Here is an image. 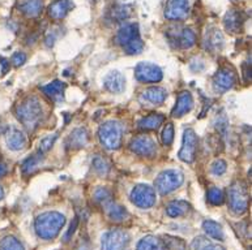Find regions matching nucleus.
<instances>
[{
    "label": "nucleus",
    "mask_w": 252,
    "mask_h": 250,
    "mask_svg": "<svg viewBox=\"0 0 252 250\" xmlns=\"http://www.w3.org/2000/svg\"><path fill=\"white\" fill-rule=\"evenodd\" d=\"M103 209H105L107 217L114 222L125 221L128 215L127 210H126L123 206L118 205V203L113 202V199L107 202V203H105V205H103Z\"/></svg>",
    "instance_id": "393cba45"
},
{
    "label": "nucleus",
    "mask_w": 252,
    "mask_h": 250,
    "mask_svg": "<svg viewBox=\"0 0 252 250\" xmlns=\"http://www.w3.org/2000/svg\"><path fill=\"white\" fill-rule=\"evenodd\" d=\"M65 224V218L61 213L57 211H47L37 217L34 227L35 232L41 239L53 240L55 239L62 228Z\"/></svg>",
    "instance_id": "f03ea898"
},
{
    "label": "nucleus",
    "mask_w": 252,
    "mask_h": 250,
    "mask_svg": "<svg viewBox=\"0 0 252 250\" xmlns=\"http://www.w3.org/2000/svg\"><path fill=\"white\" fill-rule=\"evenodd\" d=\"M191 206H189V202L186 201H173L170 202L167 205V215L171 218H178V217H183L186 214L189 213Z\"/></svg>",
    "instance_id": "bb28decb"
},
{
    "label": "nucleus",
    "mask_w": 252,
    "mask_h": 250,
    "mask_svg": "<svg viewBox=\"0 0 252 250\" xmlns=\"http://www.w3.org/2000/svg\"><path fill=\"white\" fill-rule=\"evenodd\" d=\"M223 24H225V28L227 31H230V33H238L242 28L243 19H242L241 13L237 9H230L226 13L225 19H223Z\"/></svg>",
    "instance_id": "b1692460"
},
{
    "label": "nucleus",
    "mask_w": 252,
    "mask_h": 250,
    "mask_svg": "<svg viewBox=\"0 0 252 250\" xmlns=\"http://www.w3.org/2000/svg\"><path fill=\"white\" fill-rule=\"evenodd\" d=\"M94 199L98 203H101L103 206L105 203L111 201V192L109 189H106V188H98L97 191L94 192Z\"/></svg>",
    "instance_id": "f704fd0d"
},
{
    "label": "nucleus",
    "mask_w": 252,
    "mask_h": 250,
    "mask_svg": "<svg viewBox=\"0 0 252 250\" xmlns=\"http://www.w3.org/2000/svg\"><path fill=\"white\" fill-rule=\"evenodd\" d=\"M77 224H79V219L77 218H75L73 219V222L71 223V225H69V229L67 231V233H65V236H64V241L67 243V241H69V239L72 237V235L75 233L76 228H77Z\"/></svg>",
    "instance_id": "ea45409f"
},
{
    "label": "nucleus",
    "mask_w": 252,
    "mask_h": 250,
    "mask_svg": "<svg viewBox=\"0 0 252 250\" xmlns=\"http://www.w3.org/2000/svg\"><path fill=\"white\" fill-rule=\"evenodd\" d=\"M58 139V135H49L39 142V153H47Z\"/></svg>",
    "instance_id": "e433bc0d"
},
{
    "label": "nucleus",
    "mask_w": 252,
    "mask_h": 250,
    "mask_svg": "<svg viewBox=\"0 0 252 250\" xmlns=\"http://www.w3.org/2000/svg\"><path fill=\"white\" fill-rule=\"evenodd\" d=\"M136 250H166V247L161 240L155 236H148V237L140 240Z\"/></svg>",
    "instance_id": "cd10ccee"
},
{
    "label": "nucleus",
    "mask_w": 252,
    "mask_h": 250,
    "mask_svg": "<svg viewBox=\"0 0 252 250\" xmlns=\"http://www.w3.org/2000/svg\"><path fill=\"white\" fill-rule=\"evenodd\" d=\"M212 247L213 243L203 236H199L192 241V250H211Z\"/></svg>",
    "instance_id": "72a5a7b5"
},
{
    "label": "nucleus",
    "mask_w": 252,
    "mask_h": 250,
    "mask_svg": "<svg viewBox=\"0 0 252 250\" xmlns=\"http://www.w3.org/2000/svg\"><path fill=\"white\" fill-rule=\"evenodd\" d=\"M42 162H43L42 153L34 154L31 158H28L27 161H24L23 166H21L24 175H32V173H34L39 168V166L42 165Z\"/></svg>",
    "instance_id": "c85d7f7f"
},
{
    "label": "nucleus",
    "mask_w": 252,
    "mask_h": 250,
    "mask_svg": "<svg viewBox=\"0 0 252 250\" xmlns=\"http://www.w3.org/2000/svg\"><path fill=\"white\" fill-rule=\"evenodd\" d=\"M204 46L211 53H217L223 46V35L217 28H209L204 38Z\"/></svg>",
    "instance_id": "dca6fc26"
},
{
    "label": "nucleus",
    "mask_w": 252,
    "mask_h": 250,
    "mask_svg": "<svg viewBox=\"0 0 252 250\" xmlns=\"http://www.w3.org/2000/svg\"><path fill=\"white\" fill-rule=\"evenodd\" d=\"M185 181V175L178 169L162 171L156 179L155 187L162 195H166L181 187Z\"/></svg>",
    "instance_id": "423d86ee"
},
{
    "label": "nucleus",
    "mask_w": 252,
    "mask_h": 250,
    "mask_svg": "<svg viewBox=\"0 0 252 250\" xmlns=\"http://www.w3.org/2000/svg\"><path fill=\"white\" fill-rule=\"evenodd\" d=\"M0 250H24V247L19 240L8 236L0 241Z\"/></svg>",
    "instance_id": "7c9ffc66"
},
{
    "label": "nucleus",
    "mask_w": 252,
    "mask_h": 250,
    "mask_svg": "<svg viewBox=\"0 0 252 250\" xmlns=\"http://www.w3.org/2000/svg\"><path fill=\"white\" fill-rule=\"evenodd\" d=\"M12 63L15 67H20V65H23L25 61H27V55L24 53H15L13 56H12Z\"/></svg>",
    "instance_id": "58836bf2"
},
{
    "label": "nucleus",
    "mask_w": 252,
    "mask_h": 250,
    "mask_svg": "<svg viewBox=\"0 0 252 250\" xmlns=\"http://www.w3.org/2000/svg\"><path fill=\"white\" fill-rule=\"evenodd\" d=\"M170 45L178 49H191L196 42V34L191 28H171L166 31Z\"/></svg>",
    "instance_id": "0eeeda50"
},
{
    "label": "nucleus",
    "mask_w": 252,
    "mask_h": 250,
    "mask_svg": "<svg viewBox=\"0 0 252 250\" xmlns=\"http://www.w3.org/2000/svg\"><path fill=\"white\" fill-rule=\"evenodd\" d=\"M131 201L140 209H151L156 205V191L149 185L140 184L132 189Z\"/></svg>",
    "instance_id": "1a4fd4ad"
},
{
    "label": "nucleus",
    "mask_w": 252,
    "mask_h": 250,
    "mask_svg": "<svg viewBox=\"0 0 252 250\" xmlns=\"http://www.w3.org/2000/svg\"><path fill=\"white\" fill-rule=\"evenodd\" d=\"M3 197H4V192L3 189H1V187H0V199H1Z\"/></svg>",
    "instance_id": "c03bdc74"
},
{
    "label": "nucleus",
    "mask_w": 252,
    "mask_h": 250,
    "mask_svg": "<svg viewBox=\"0 0 252 250\" xmlns=\"http://www.w3.org/2000/svg\"><path fill=\"white\" fill-rule=\"evenodd\" d=\"M197 143H199V139H197L195 131L191 128L186 129L185 135H183V145H182L181 151L178 154L179 159L186 162V163H192L195 161Z\"/></svg>",
    "instance_id": "9d476101"
},
{
    "label": "nucleus",
    "mask_w": 252,
    "mask_h": 250,
    "mask_svg": "<svg viewBox=\"0 0 252 250\" xmlns=\"http://www.w3.org/2000/svg\"><path fill=\"white\" fill-rule=\"evenodd\" d=\"M88 139H89V137H88L87 129H85V128H77V129H75V131L72 132L71 135H69V137H68V149H81V147H84V146L87 145Z\"/></svg>",
    "instance_id": "4be33fe9"
},
{
    "label": "nucleus",
    "mask_w": 252,
    "mask_h": 250,
    "mask_svg": "<svg viewBox=\"0 0 252 250\" xmlns=\"http://www.w3.org/2000/svg\"><path fill=\"white\" fill-rule=\"evenodd\" d=\"M7 171H8L7 165H5V163H3V162H0V177L5 175V173H7Z\"/></svg>",
    "instance_id": "79ce46f5"
},
{
    "label": "nucleus",
    "mask_w": 252,
    "mask_h": 250,
    "mask_svg": "<svg viewBox=\"0 0 252 250\" xmlns=\"http://www.w3.org/2000/svg\"><path fill=\"white\" fill-rule=\"evenodd\" d=\"M208 201L211 202L212 205L215 206H219V205H222L223 203V201H225V197H223V192L220 189V188L217 187H213L211 188L209 191H208Z\"/></svg>",
    "instance_id": "473e14b6"
},
{
    "label": "nucleus",
    "mask_w": 252,
    "mask_h": 250,
    "mask_svg": "<svg viewBox=\"0 0 252 250\" xmlns=\"http://www.w3.org/2000/svg\"><path fill=\"white\" fill-rule=\"evenodd\" d=\"M174 141V127L173 124H166V127L163 128L162 132V143L165 146H170Z\"/></svg>",
    "instance_id": "c9c22d12"
},
{
    "label": "nucleus",
    "mask_w": 252,
    "mask_h": 250,
    "mask_svg": "<svg viewBox=\"0 0 252 250\" xmlns=\"http://www.w3.org/2000/svg\"><path fill=\"white\" fill-rule=\"evenodd\" d=\"M227 169V165H226L225 161H222V159H217L215 161V163L212 165V172H213V175L216 176H221L223 175Z\"/></svg>",
    "instance_id": "4c0bfd02"
},
{
    "label": "nucleus",
    "mask_w": 252,
    "mask_h": 250,
    "mask_svg": "<svg viewBox=\"0 0 252 250\" xmlns=\"http://www.w3.org/2000/svg\"><path fill=\"white\" fill-rule=\"evenodd\" d=\"M129 146L133 153L141 155V157L152 158L157 153V145H156L155 139L149 136H137L132 139Z\"/></svg>",
    "instance_id": "f8f14e48"
},
{
    "label": "nucleus",
    "mask_w": 252,
    "mask_h": 250,
    "mask_svg": "<svg viewBox=\"0 0 252 250\" xmlns=\"http://www.w3.org/2000/svg\"><path fill=\"white\" fill-rule=\"evenodd\" d=\"M41 90L47 95V97L54 102H62L64 99V90H65V83L62 81H53L49 85L42 86Z\"/></svg>",
    "instance_id": "412c9836"
},
{
    "label": "nucleus",
    "mask_w": 252,
    "mask_h": 250,
    "mask_svg": "<svg viewBox=\"0 0 252 250\" xmlns=\"http://www.w3.org/2000/svg\"><path fill=\"white\" fill-rule=\"evenodd\" d=\"M103 86L106 90H109L110 93L119 94L122 93L126 87V79L121 72L113 71L106 76L103 80Z\"/></svg>",
    "instance_id": "2eb2a0df"
},
{
    "label": "nucleus",
    "mask_w": 252,
    "mask_h": 250,
    "mask_svg": "<svg viewBox=\"0 0 252 250\" xmlns=\"http://www.w3.org/2000/svg\"><path fill=\"white\" fill-rule=\"evenodd\" d=\"M117 42L118 45H121L125 49L128 55L140 54L144 49L137 24H127L122 27L117 34Z\"/></svg>",
    "instance_id": "7ed1b4c3"
},
{
    "label": "nucleus",
    "mask_w": 252,
    "mask_h": 250,
    "mask_svg": "<svg viewBox=\"0 0 252 250\" xmlns=\"http://www.w3.org/2000/svg\"><path fill=\"white\" fill-rule=\"evenodd\" d=\"M227 198H229L230 210L237 215L245 214L249 209L250 193L243 181H235L227 189Z\"/></svg>",
    "instance_id": "39448f33"
},
{
    "label": "nucleus",
    "mask_w": 252,
    "mask_h": 250,
    "mask_svg": "<svg viewBox=\"0 0 252 250\" xmlns=\"http://www.w3.org/2000/svg\"><path fill=\"white\" fill-rule=\"evenodd\" d=\"M189 12V0H167L165 7V17L170 21L183 20Z\"/></svg>",
    "instance_id": "ddd939ff"
},
{
    "label": "nucleus",
    "mask_w": 252,
    "mask_h": 250,
    "mask_svg": "<svg viewBox=\"0 0 252 250\" xmlns=\"http://www.w3.org/2000/svg\"><path fill=\"white\" fill-rule=\"evenodd\" d=\"M135 77L140 83H159L163 77V73L158 65L144 61L136 65Z\"/></svg>",
    "instance_id": "9b49d317"
},
{
    "label": "nucleus",
    "mask_w": 252,
    "mask_h": 250,
    "mask_svg": "<svg viewBox=\"0 0 252 250\" xmlns=\"http://www.w3.org/2000/svg\"><path fill=\"white\" fill-rule=\"evenodd\" d=\"M211 250H225V249H223L222 247H219V245H215V244H213V247H212Z\"/></svg>",
    "instance_id": "37998d69"
},
{
    "label": "nucleus",
    "mask_w": 252,
    "mask_h": 250,
    "mask_svg": "<svg viewBox=\"0 0 252 250\" xmlns=\"http://www.w3.org/2000/svg\"><path fill=\"white\" fill-rule=\"evenodd\" d=\"M129 235L123 229H113L102 236V250H129Z\"/></svg>",
    "instance_id": "6e6552de"
},
{
    "label": "nucleus",
    "mask_w": 252,
    "mask_h": 250,
    "mask_svg": "<svg viewBox=\"0 0 252 250\" xmlns=\"http://www.w3.org/2000/svg\"><path fill=\"white\" fill-rule=\"evenodd\" d=\"M98 137L102 146L107 150H117L122 145L123 125L117 120H110L102 124L98 131Z\"/></svg>",
    "instance_id": "20e7f679"
},
{
    "label": "nucleus",
    "mask_w": 252,
    "mask_h": 250,
    "mask_svg": "<svg viewBox=\"0 0 252 250\" xmlns=\"http://www.w3.org/2000/svg\"><path fill=\"white\" fill-rule=\"evenodd\" d=\"M93 168H94V171L97 172V173H99L101 176H106L110 171V165L105 158H102L101 155H97V157L93 159Z\"/></svg>",
    "instance_id": "2f4dec72"
},
{
    "label": "nucleus",
    "mask_w": 252,
    "mask_h": 250,
    "mask_svg": "<svg viewBox=\"0 0 252 250\" xmlns=\"http://www.w3.org/2000/svg\"><path fill=\"white\" fill-rule=\"evenodd\" d=\"M7 145L13 151H20L27 146V136L24 135L23 131L11 127L7 133Z\"/></svg>",
    "instance_id": "6ab92c4d"
},
{
    "label": "nucleus",
    "mask_w": 252,
    "mask_h": 250,
    "mask_svg": "<svg viewBox=\"0 0 252 250\" xmlns=\"http://www.w3.org/2000/svg\"><path fill=\"white\" fill-rule=\"evenodd\" d=\"M165 121V117L161 113H151L139 121V128L143 131H156Z\"/></svg>",
    "instance_id": "a878e982"
},
{
    "label": "nucleus",
    "mask_w": 252,
    "mask_h": 250,
    "mask_svg": "<svg viewBox=\"0 0 252 250\" xmlns=\"http://www.w3.org/2000/svg\"><path fill=\"white\" fill-rule=\"evenodd\" d=\"M16 115L20 123L27 128L28 131L33 132L43 120V107L37 97H28L19 103L16 107Z\"/></svg>",
    "instance_id": "f257e3e1"
},
{
    "label": "nucleus",
    "mask_w": 252,
    "mask_h": 250,
    "mask_svg": "<svg viewBox=\"0 0 252 250\" xmlns=\"http://www.w3.org/2000/svg\"><path fill=\"white\" fill-rule=\"evenodd\" d=\"M19 9L27 17L34 19L41 15L42 9H43V3H42V0H21L19 3Z\"/></svg>",
    "instance_id": "aec40b11"
},
{
    "label": "nucleus",
    "mask_w": 252,
    "mask_h": 250,
    "mask_svg": "<svg viewBox=\"0 0 252 250\" xmlns=\"http://www.w3.org/2000/svg\"><path fill=\"white\" fill-rule=\"evenodd\" d=\"M167 97V93H166L165 89L162 87H149L141 95V102H148V103H152V105H161L163 103Z\"/></svg>",
    "instance_id": "5701e85b"
},
{
    "label": "nucleus",
    "mask_w": 252,
    "mask_h": 250,
    "mask_svg": "<svg viewBox=\"0 0 252 250\" xmlns=\"http://www.w3.org/2000/svg\"><path fill=\"white\" fill-rule=\"evenodd\" d=\"M233 1H237V0H233Z\"/></svg>",
    "instance_id": "a18cd8bd"
},
{
    "label": "nucleus",
    "mask_w": 252,
    "mask_h": 250,
    "mask_svg": "<svg viewBox=\"0 0 252 250\" xmlns=\"http://www.w3.org/2000/svg\"><path fill=\"white\" fill-rule=\"evenodd\" d=\"M203 228L204 231L207 232V235L209 237L215 240H219V241H222V240L225 239V236H223V229L220 225L219 223H216L213 221H205L203 223Z\"/></svg>",
    "instance_id": "c756f323"
},
{
    "label": "nucleus",
    "mask_w": 252,
    "mask_h": 250,
    "mask_svg": "<svg viewBox=\"0 0 252 250\" xmlns=\"http://www.w3.org/2000/svg\"><path fill=\"white\" fill-rule=\"evenodd\" d=\"M213 83H215L216 90L219 91H226L233 87L235 83V75L233 71H230L227 68H222L219 69L217 73L213 77Z\"/></svg>",
    "instance_id": "4468645a"
},
{
    "label": "nucleus",
    "mask_w": 252,
    "mask_h": 250,
    "mask_svg": "<svg viewBox=\"0 0 252 250\" xmlns=\"http://www.w3.org/2000/svg\"><path fill=\"white\" fill-rule=\"evenodd\" d=\"M0 65H1V73L5 75L9 71V60H7L5 57H0Z\"/></svg>",
    "instance_id": "a19ab883"
},
{
    "label": "nucleus",
    "mask_w": 252,
    "mask_h": 250,
    "mask_svg": "<svg viewBox=\"0 0 252 250\" xmlns=\"http://www.w3.org/2000/svg\"><path fill=\"white\" fill-rule=\"evenodd\" d=\"M72 8H73V3L71 0H57L49 7V16L55 21H59L69 13Z\"/></svg>",
    "instance_id": "a211bd4d"
},
{
    "label": "nucleus",
    "mask_w": 252,
    "mask_h": 250,
    "mask_svg": "<svg viewBox=\"0 0 252 250\" xmlns=\"http://www.w3.org/2000/svg\"><path fill=\"white\" fill-rule=\"evenodd\" d=\"M193 109V98H192L191 93L189 91H182L179 95H178L177 103H175V107L173 109L171 115L174 117H181V116L186 115L187 112H189Z\"/></svg>",
    "instance_id": "f3484780"
}]
</instances>
